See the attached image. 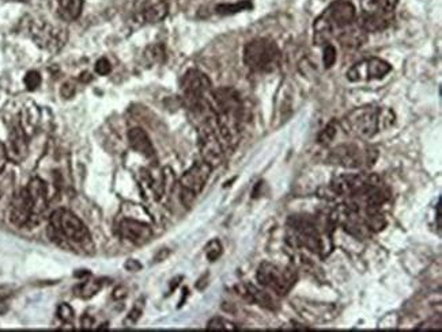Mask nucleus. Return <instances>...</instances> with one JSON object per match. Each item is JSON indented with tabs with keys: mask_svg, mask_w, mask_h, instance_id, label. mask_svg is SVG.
Listing matches in <instances>:
<instances>
[{
	"mask_svg": "<svg viewBox=\"0 0 442 332\" xmlns=\"http://www.w3.org/2000/svg\"><path fill=\"white\" fill-rule=\"evenodd\" d=\"M395 119V113L388 107L362 106L348 113L343 120V126L350 134L361 140H369L379 130L391 128Z\"/></svg>",
	"mask_w": 442,
	"mask_h": 332,
	"instance_id": "f257e3e1",
	"label": "nucleus"
},
{
	"mask_svg": "<svg viewBox=\"0 0 442 332\" xmlns=\"http://www.w3.org/2000/svg\"><path fill=\"white\" fill-rule=\"evenodd\" d=\"M357 18V11L352 3L347 0H336L331 3L327 10L315 22V42L317 45L329 44L331 38L348 28Z\"/></svg>",
	"mask_w": 442,
	"mask_h": 332,
	"instance_id": "f03ea898",
	"label": "nucleus"
},
{
	"mask_svg": "<svg viewBox=\"0 0 442 332\" xmlns=\"http://www.w3.org/2000/svg\"><path fill=\"white\" fill-rule=\"evenodd\" d=\"M48 234L54 242H58L60 245L65 247L67 243H74L79 245H86L92 243V238L86 225L76 214L67 209H58L52 213Z\"/></svg>",
	"mask_w": 442,
	"mask_h": 332,
	"instance_id": "7ed1b4c3",
	"label": "nucleus"
},
{
	"mask_svg": "<svg viewBox=\"0 0 442 332\" xmlns=\"http://www.w3.org/2000/svg\"><path fill=\"white\" fill-rule=\"evenodd\" d=\"M399 0H361L362 14L358 26L366 33H379L388 29L395 18Z\"/></svg>",
	"mask_w": 442,
	"mask_h": 332,
	"instance_id": "20e7f679",
	"label": "nucleus"
},
{
	"mask_svg": "<svg viewBox=\"0 0 442 332\" xmlns=\"http://www.w3.org/2000/svg\"><path fill=\"white\" fill-rule=\"evenodd\" d=\"M281 61L278 45L268 38H256L245 45L244 62L254 72H272Z\"/></svg>",
	"mask_w": 442,
	"mask_h": 332,
	"instance_id": "39448f33",
	"label": "nucleus"
},
{
	"mask_svg": "<svg viewBox=\"0 0 442 332\" xmlns=\"http://www.w3.org/2000/svg\"><path fill=\"white\" fill-rule=\"evenodd\" d=\"M288 238L298 247H305L312 252H321L322 238L316 222L308 216H293L287 222Z\"/></svg>",
	"mask_w": 442,
	"mask_h": 332,
	"instance_id": "423d86ee",
	"label": "nucleus"
},
{
	"mask_svg": "<svg viewBox=\"0 0 442 332\" xmlns=\"http://www.w3.org/2000/svg\"><path fill=\"white\" fill-rule=\"evenodd\" d=\"M199 147L203 160L213 168L220 166L224 155V146L222 143L214 116L204 119L199 126Z\"/></svg>",
	"mask_w": 442,
	"mask_h": 332,
	"instance_id": "0eeeda50",
	"label": "nucleus"
},
{
	"mask_svg": "<svg viewBox=\"0 0 442 332\" xmlns=\"http://www.w3.org/2000/svg\"><path fill=\"white\" fill-rule=\"evenodd\" d=\"M256 278L261 286L272 290L279 296H284L295 285L297 272L290 268L281 269L274 263L263 262L257 269Z\"/></svg>",
	"mask_w": 442,
	"mask_h": 332,
	"instance_id": "6e6552de",
	"label": "nucleus"
},
{
	"mask_svg": "<svg viewBox=\"0 0 442 332\" xmlns=\"http://www.w3.org/2000/svg\"><path fill=\"white\" fill-rule=\"evenodd\" d=\"M213 167L207 164L204 160L195 163L188 171L180 180V197L186 207H190L204 189L206 183L210 178Z\"/></svg>",
	"mask_w": 442,
	"mask_h": 332,
	"instance_id": "1a4fd4ad",
	"label": "nucleus"
},
{
	"mask_svg": "<svg viewBox=\"0 0 442 332\" xmlns=\"http://www.w3.org/2000/svg\"><path fill=\"white\" fill-rule=\"evenodd\" d=\"M377 153L372 148H362L355 144H345L334 148L328 160L332 164L346 167V168H359L363 166H372L376 160Z\"/></svg>",
	"mask_w": 442,
	"mask_h": 332,
	"instance_id": "9d476101",
	"label": "nucleus"
},
{
	"mask_svg": "<svg viewBox=\"0 0 442 332\" xmlns=\"http://www.w3.org/2000/svg\"><path fill=\"white\" fill-rule=\"evenodd\" d=\"M392 71V65L385 60L377 58L366 59L354 64L347 72L350 82H362V80H377L386 76Z\"/></svg>",
	"mask_w": 442,
	"mask_h": 332,
	"instance_id": "9b49d317",
	"label": "nucleus"
},
{
	"mask_svg": "<svg viewBox=\"0 0 442 332\" xmlns=\"http://www.w3.org/2000/svg\"><path fill=\"white\" fill-rule=\"evenodd\" d=\"M8 217H10L11 224H14L18 228L34 225L32 201H31V197H29L26 187L19 190L13 197L11 204H10Z\"/></svg>",
	"mask_w": 442,
	"mask_h": 332,
	"instance_id": "f8f14e48",
	"label": "nucleus"
},
{
	"mask_svg": "<svg viewBox=\"0 0 442 332\" xmlns=\"http://www.w3.org/2000/svg\"><path fill=\"white\" fill-rule=\"evenodd\" d=\"M33 35L37 44L48 51H58L62 48L67 40V34L63 29L55 28L48 24L37 25L33 28Z\"/></svg>",
	"mask_w": 442,
	"mask_h": 332,
	"instance_id": "ddd939ff",
	"label": "nucleus"
},
{
	"mask_svg": "<svg viewBox=\"0 0 442 332\" xmlns=\"http://www.w3.org/2000/svg\"><path fill=\"white\" fill-rule=\"evenodd\" d=\"M119 234L126 242L136 245H142L149 242L153 236V231L147 224L133 218H126L120 222Z\"/></svg>",
	"mask_w": 442,
	"mask_h": 332,
	"instance_id": "4468645a",
	"label": "nucleus"
},
{
	"mask_svg": "<svg viewBox=\"0 0 442 332\" xmlns=\"http://www.w3.org/2000/svg\"><path fill=\"white\" fill-rule=\"evenodd\" d=\"M33 207V218H34V225L40 222L41 216L48 208V190L45 182L40 178H34L29 182L26 187Z\"/></svg>",
	"mask_w": 442,
	"mask_h": 332,
	"instance_id": "2eb2a0df",
	"label": "nucleus"
},
{
	"mask_svg": "<svg viewBox=\"0 0 442 332\" xmlns=\"http://www.w3.org/2000/svg\"><path fill=\"white\" fill-rule=\"evenodd\" d=\"M128 141H129V146L133 151H136L149 159L156 156V150L153 147V143H152L150 137L147 136V133L142 128H132L128 132Z\"/></svg>",
	"mask_w": 442,
	"mask_h": 332,
	"instance_id": "dca6fc26",
	"label": "nucleus"
},
{
	"mask_svg": "<svg viewBox=\"0 0 442 332\" xmlns=\"http://www.w3.org/2000/svg\"><path fill=\"white\" fill-rule=\"evenodd\" d=\"M7 155L8 159L11 157L15 161L22 160L26 155V140L24 129L21 126H15L10 133V147L7 150Z\"/></svg>",
	"mask_w": 442,
	"mask_h": 332,
	"instance_id": "f3484780",
	"label": "nucleus"
},
{
	"mask_svg": "<svg viewBox=\"0 0 442 332\" xmlns=\"http://www.w3.org/2000/svg\"><path fill=\"white\" fill-rule=\"evenodd\" d=\"M339 41L345 48H358L366 41V31L362 30L359 26L352 29H343L341 31Z\"/></svg>",
	"mask_w": 442,
	"mask_h": 332,
	"instance_id": "a211bd4d",
	"label": "nucleus"
},
{
	"mask_svg": "<svg viewBox=\"0 0 442 332\" xmlns=\"http://www.w3.org/2000/svg\"><path fill=\"white\" fill-rule=\"evenodd\" d=\"M59 1V14L64 21H75L79 18L82 8H83V0H58Z\"/></svg>",
	"mask_w": 442,
	"mask_h": 332,
	"instance_id": "6ab92c4d",
	"label": "nucleus"
},
{
	"mask_svg": "<svg viewBox=\"0 0 442 332\" xmlns=\"http://www.w3.org/2000/svg\"><path fill=\"white\" fill-rule=\"evenodd\" d=\"M169 12V6L166 1H158V3H154L149 7H146L143 10V19L145 22H149V24H158L161 21H163L166 18Z\"/></svg>",
	"mask_w": 442,
	"mask_h": 332,
	"instance_id": "aec40b11",
	"label": "nucleus"
},
{
	"mask_svg": "<svg viewBox=\"0 0 442 332\" xmlns=\"http://www.w3.org/2000/svg\"><path fill=\"white\" fill-rule=\"evenodd\" d=\"M101 288H102V283L99 281H90V282H85V283L79 285L75 289V292L82 299H90L99 292Z\"/></svg>",
	"mask_w": 442,
	"mask_h": 332,
	"instance_id": "412c9836",
	"label": "nucleus"
},
{
	"mask_svg": "<svg viewBox=\"0 0 442 332\" xmlns=\"http://www.w3.org/2000/svg\"><path fill=\"white\" fill-rule=\"evenodd\" d=\"M252 7V3L251 1H247V0H243V1H238V3H234V4H221L217 7V12L222 14V15H229V14H236V12H240V11H245L248 8Z\"/></svg>",
	"mask_w": 442,
	"mask_h": 332,
	"instance_id": "4be33fe9",
	"label": "nucleus"
},
{
	"mask_svg": "<svg viewBox=\"0 0 442 332\" xmlns=\"http://www.w3.org/2000/svg\"><path fill=\"white\" fill-rule=\"evenodd\" d=\"M207 330H210V331H236V330H238V327L234 323H231L223 317H214L208 322Z\"/></svg>",
	"mask_w": 442,
	"mask_h": 332,
	"instance_id": "5701e85b",
	"label": "nucleus"
},
{
	"mask_svg": "<svg viewBox=\"0 0 442 332\" xmlns=\"http://www.w3.org/2000/svg\"><path fill=\"white\" fill-rule=\"evenodd\" d=\"M335 136H336V122L332 121L328 123L318 134V143L322 146H328L335 139Z\"/></svg>",
	"mask_w": 442,
	"mask_h": 332,
	"instance_id": "b1692460",
	"label": "nucleus"
},
{
	"mask_svg": "<svg viewBox=\"0 0 442 332\" xmlns=\"http://www.w3.org/2000/svg\"><path fill=\"white\" fill-rule=\"evenodd\" d=\"M222 251H223V248H222L221 242L217 239L211 241L206 245V256L210 262H215L221 256Z\"/></svg>",
	"mask_w": 442,
	"mask_h": 332,
	"instance_id": "393cba45",
	"label": "nucleus"
},
{
	"mask_svg": "<svg viewBox=\"0 0 442 332\" xmlns=\"http://www.w3.org/2000/svg\"><path fill=\"white\" fill-rule=\"evenodd\" d=\"M24 82H25V86L28 90L34 91L35 89H38L41 85V75L35 71H31L26 73Z\"/></svg>",
	"mask_w": 442,
	"mask_h": 332,
	"instance_id": "a878e982",
	"label": "nucleus"
},
{
	"mask_svg": "<svg viewBox=\"0 0 442 332\" xmlns=\"http://www.w3.org/2000/svg\"><path fill=\"white\" fill-rule=\"evenodd\" d=\"M336 61V49L334 45L327 44L324 48V65L325 68H331Z\"/></svg>",
	"mask_w": 442,
	"mask_h": 332,
	"instance_id": "bb28decb",
	"label": "nucleus"
},
{
	"mask_svg": "<svg viewBox=\"0 0 442 332\" xmlns=\"http://www.w3.org/2000/svg\"><path fill=\"white\" fill-rule=\"evenodd\" d=\"M58 317L64 323H71L74 320V309L68 304H62L58 308Z\"/></svg>",
	"mask_w": 442,
	"mask_h": 332,
	"instance_id": "cd10ccee",
	"label": "nucleus"
},
{
	"mask_svg": "<svg viewBox=\"0 0 442 332\" xmlns=\"http://www.w3.org/2000/svg\"><path fill=\"white\" fill-rule=\"evenodd\" d=\"M110 71H112V65H110V62H109L108 59L102 58V59H99V60L95 62V72H97L98 75L106 76V75L110 73Z\"/></svg>",
	"mask_w": 442,
	"mask_h": 332,
	"instance_id": "c85d7f7f",
	"label": "nucleus"
},
{
	"mask_svg": "<svg viewBox=\"0 0 442 332\" xmlns=\"http://www.w3.org/2000/svg\"><path fill=\"white\" fill-rule=\"evenodd\" d=\"M165 55V52H163V48L162 46H152L150 49H149V58L150 59H153L154 61H161V58Z\"/></svg>",
	"mask_w": 442,
	"mask_h": 332,
	"instance_id": "c756f323",
	"label": "nucleus"
},
{
	"mask_svg": "<svg viewBox=\"0 0 442 332\" xmlns=\"http://www.w3.org/2000/svg\"><path fill=\"white\" fill-rule=\"evenodd\" d=\"M8 160V155H7V148L3 143H0V174L4 171V167L7 164Z\"/></svg>",
	"mask_w": 442,
	"mask_h": 332,
	"instance_id": "7c9ffc66",
	"label": "nucleus"
},
{
	"mask_svg": "<svg viewBox=\"0 0 442 332\" xmlns=\"http://www.w3.org/2000/svg\"><path fill=\"white\" fill-rule=\"evenodd\" d=\"M13 295V288L8 285H0V302L7 300Z\"/></svg>",
	"mask_w": 442,
	"mask_h": 332,
	"instance_id": "2f4dec72",
	"label": "nucleus"
},
{
	"mask_svg": "<svg viewBox=\"0 0 442 332\" xmlns=\"http://www.w3.org/2000/svg\"><path fill=\"white\" fill-rule=\"evenodd\" d=\"M11 175H7V174H4L3 175V173L0 174V198H1V195L4 194V191L7 190V187H8V178H10Z\"/></svg>",
	"mask_w": 442,
	"mask_h": 332,
	"instance_id": "473e14b6",
	"label": "nucleus"
},
{
	"mask_svg": "<svg viewBox=\"0 0 442 332\" xmlns=\"http://www.w3.org/2000/svg\"><path fill=\"white\" fill-rule=\"evenodd\" d=\"M75 94V86L72 83H65L62 89V95L64 98H71Z\"/></svg>",
	"mask_w": 442,
	"mask_h": 332,
	"instance_id": "72a5a7b5",
	"label": "nucleus"
},
{
	"mask_svg": "<svg viewBox=\"0 0 442 332\" xmlns=\"http://www.w3.org/2000/svg\"><path fill=\"white\" fill-rule=\"evenodd\" d=\"M140 315H142V308H138V305H135V308L131 311L128 319H129L132 323H136V322L139 320Z\"/></svg>",
	"mask_w": 442,
	"mask_h": 332,
	"instance_id": "f704fd0d",
	"label": "nucleus"
},
{
	"mask_svg": "<svg viewBox=\"0 0 442 332\" xmlns=\"http://www.w3.org/2000/svg\"><path fill=\"white\" fill-rule=\"evenodd\" d=\"M126 297V289L124 286H119L117 289H115L113 292V299L115 300H123Z\"/></svg>",
	"mask_w": 442,
	"mask_h": 332,
	"instance_id": "c9c22d12",
	"label": "nucleus"
},
{
	"mask_svg": "<svg viewBox=\"0 0 442 332\" xmlns=\"http://www.w3.org/2000/svg\"><path fill=\"white\" fill-rule=\"evenodd\" d=\"M126 269H128L129 272H138V270H140V269H142V266H140V263H138L136 261L131 259V261H128V262H126Z\"/></svg>",
	"mask_w": 442,
	"mask_h": 332,
	"instance_id": "e433bc0d",
	"label": "nucleus"
},
{
	"mask_svg": "<svg viewBox=\"0 0 442 332\" xmlns=\"http://www.w3.org/2000/svg\"><path fill=\"white\" fill-rule=\"evenodd\" d=\"M93 323H95V320H93L90 316L82 317V326H83V329H90V326H93Z\"/></svg>",
	"mask_w": 442,
	"mask_h": 332,
	"instance_id": "4c0bfd02",
	"label": "nucleus"
},
{
	"mask_svg": "<svg viewBox=\"0 0 442 332\" xmlns=\"http://www.w3.org/2000/svg\"><path fill=\"white\" fill-rule=\"evenodd\" d=\"M17 1H28V0H17Z\"/></svg>",
	"mask_w": 442,
	"mask_h": 332,
	"instance_id": "58836bf2",
	"label": "nucleus"
}]
</instances>
